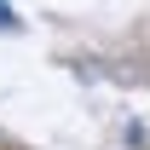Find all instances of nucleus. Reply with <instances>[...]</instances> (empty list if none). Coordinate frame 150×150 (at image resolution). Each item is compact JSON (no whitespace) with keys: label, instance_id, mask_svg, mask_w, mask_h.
<instances>
[{"label":"nucleus","instance_id":"obj_1","mask_svg":"<svg viewBox=\"0 0 150 150\" xmlns=\"http://www.w3.org/2000/svg\"><path fill=\"white\" fill-rule=\"evenodd\" d=\"M18 23V12H12V0H0V29H12Z\"/></svg>","mask_w":150,"mask_h":150}]
</instances>
